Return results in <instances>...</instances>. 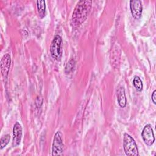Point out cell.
<instances>
[{
	"label": "cell",
	"mask_w": 156,
	"mask_h": 156,
	"mask_svg": "<svg viewBox=\"0 0 156 156\" xmlns=\"http://www.w3.org/2000/svg\"><path fill=\"white\" fill-rule=\"evenodd\" d=\"M92 6V1L90 0L79 1L72 15V24L74 27L81 25L87 19Z\"/></svg>",
	"instance_id": "cell-1"
},
{
	"label": "cell",
	"mask_w": 156,
	"mask_h": 156,
	"mask_svg": "<svg viewBox=\"0 0 156 156\" xmlns=\"http://www.w3.org/2000/svg\"><path fill=\"white\" fill-rule=\"evenodd\" d=\"M123 147L127 155L138 156V150L134 139L129 134L124 133L123 139Z\"/></svg>",
	"instance_id": "cell-2"
},
{
	"label": "cell",
	"mask_w": 156,
	"mask_h": 156,
	"mask_svg": "<svg viewBox=\"0 0 156 156\" xmlns=\"http://www.w3.org/2000/svg\"><path fill=\"white\" fill-rule=\"evenodd\" d=\"M62 44V37L58 35H55L51 44L50 52L52 57L55 60H59L61 57Z\"/></svg>",
	"instance_id": "cell-3"
},
{
	"label": "cell",
	"mask_w": 156,
	"mask_h": 156,
	"mask_svg": "<svg viewBox=\"0 0 156 156\" xmlns=\"http://www.w3.org/2000/svg\"><path fill=\"white\" fill-rule=\"evenodd\" d=\"M64 149V144L62 140V134L60 131L55 133L52 143V155H60Z\"/></svg>",
	"instance_id": "cell-4"
},
{
	"label": "cell",
	"mask_w": 156,
	"mask_h": 156,
	"mask_svg": "<svg viewBox=\"0 0 156 156\" xmlns=\"http://www.w3.org/2000/svg\"><path fill=\"white\" fill-rule=\"evenodd\" d=\"M141 136L143 141L147 145L151 146L154 143L155 137L151 125L147 124L144 126L141 133Z\"/></svg>",
	"instance_id": "cell-5"
},
{
	"label": "cell",
	"mask_w": 156,
	"mask_h": 156,
	"mask_svg": "<svg viewBox=\"0 0 156 156\" xmlns=\"http://www.w3.org/2000/svg\"><path fill=\"white\" fill-rule=\"evenodd\" d=\"M1 71L4 78H7L11 65V57L9 54H5L1 60Z\"/></svg>",
	"instance_id": "cell-6"
},
{
	"label": "cell",
	"mask_w": 156,
	"mask_h": 156,
	"mask_svg": "<svg viewBox=\"0 0 156 156\" xmlns=\"http://www.w3.org/2000/svg\"><path fill=\"white\" fill-rule=\"evenodd\" d=\"M130 7L132 15L135 19H139L142 14V4L140 0H132L130 1Z\"/></svg>",
	"instance_id": "cell-7"
},
{
	"label": "cell",
	"mask_w": 156,
	"mask_h": 156,
	"mask_svg": "<svg viewBox=\"0 0 156 156\" xmlns=\"http://www.w3.org/2000/svg\"><path fill=\"white\" fill-rule=\"evenodd\" d=\"M13 145L16 146L20 144L22 138V127L18 122H16L13 129Z\"/></svg>",
	"instance_id": "cell-8"
},
{
	"label": "cell",
	"mask_w": 156,
	"mask_h": 156,
	"mask_svg": "<svg viewBox=\"0 0 156 156\" xmlns=\"http://www.w3.org/2000/svg\"><path fill=\"white\" fill-rule=\"evenodd\" d=\"M117 98H118V102L119 106L122 108L124 107L126 105L127 103V99L125 93V90L123 87H120L118 88L117 90Z\"/></svg>",
	"instance_id": "cell-9"
},
{
	"label": "cell",
	"mask_w": 156,
	"mask_h": 156,
	"mask_svg": "<svg viewBox=\"0 0 156 156\" xmlns=\"http://www.w3.org/2000/svg\"><path fill=\"white\" fill-rule=\"evenodd\" d=\"M37 6L39 15L41 18L44 16L45 10H46V4L44 1H37Z\"/></svg>",
	"instance_id": "cell-10"
},
{
	"label": "cell",
	"mask_w": 156,
	"mask_h": 156,
	"mask_svg": "<svg viewBox=\"0 0 156 156\" xmlns=\"http://www.w3.org/2000/svg\"><path fill=\"white\" fill-rule=\"evenodd\" d=\"M133 84L136 90L141 91L143 89V83L140 78L138 76H135L133 80Z\"/></svg>",
	"instance_id": "cell-11"
},
{
	"label": "cell",
	"mask_w": 156,
	"mask_h": 156,
	"mask_svg": "<svg viewBox=\"0 0 156 156\" xmlns=\"http://www.w3.org/2000/svg\"><path fill=\"white\" fill-rule=\"evenodd\" d=\"M10 140V136L9 134H6L2 136L1 138V143H0V149H2L4 147L7 146V144L9 143Z\"/></svg>",
	"instance_id": "cell-12"
},
{
	"label": "cell",
	"mask_w": 156,
	"mask_h": 156,
	"mask_svg": "<svg viewBox=\"0 0 156 156\" xmlns=\"http://www.w3.org/2000/svg\"><path fill=\"white\" fill-rule=\"evenodd\" d=\"M74 60H73V59L70 60L68 62V63H67V65H66V66L65 67V71H66V73H68L71 71H72L73 68H74Z\"/></svg>",
	"instance_id": "cell-13"
},
{
	"label": "cell",
	"mask_w": 156,
	"mask_h": 156,
	"mask_svg": "<svg viewBox=\"0 0 156 156\" xmlns=\"http://www.w3.org/2000/svg\"><path fill=\"white\" fill-rule=\"evenodd\" d=\"M156 91L155 90H154V91H153V93H152V101H153V102L154 103V104H155L156 103V101H155V97H156Z\"/></svg>",
	"instance_id": "cell-14"
}]
</instances>
